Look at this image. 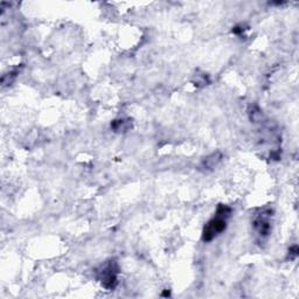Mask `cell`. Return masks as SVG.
Masks as SVG:
<instances>
[{
    "mask_svg": "<svg viewBox=\"0 0 299 299\" xmlns=\"http://www.w3.org/2000/svg\"><path fill=\"white\" fill-rule=\"evenodd\" d=\"M221 160L220 154H213L210 157L206 158L204 160V166L206 168H214L215 166L218 164V162Z\"/></svg>",
    "mask_w": 299,
    "mask_h": 299,
    "instance_id": "4",
    "label": "cell"
},
{
    "mask_svg": "<svg viewBox=\"0 0 299 299\" xmlns=\"http://www.w3.org/2000/svg\"><path fill=\"white\" fill-rule=\"evenodd\" d=\"M118 266L114 260H110L103 266V269L100 272V280L102 282L103 286L106 288H114L117 285V274H118Z\"/></svg>",
    "mask_w": 299,
    "mask_h": 299,
    "instance_id": "2",
    "label": "cell"
},
{
    "mask_svg": "<svg viewBox=\"0 0 299 299\" xmlns=\"http://www.w3.org/2000/svg\"><path fill=\"white\" fill-rule=\"evenodd\" d=\"M232 210L227 206H221L218 208L215 218L206 224L202 232V240L204 242H210L218 234H221L227 227V218L230 215Z\"/></svg>",
    "mask_w": 299,
    "mask_h": 299,
    "instance_id": "1",
    "label": "cell"
},
{
    "mask_svg": "<svg viewBox=\"0 0 299 299\" xmlns=\"http://www.w3.org/2000/svg\"><path fill=\"white\" fill-rule=\"evenodd\" d=\"M270 214H271L270 210L268 212V213L264 212V213L260 214V216L256 218L255 222H254V226H255L257 232H258V235L262 236V238H266L270 232V229H271L270 222H269Z\"/></svg>",
    "mask_w": 299,
    "mask_h": 299,
    "instance_id": "3",
    "label": "cell"
},
{
    "mask_svg": "<svg viewBox=\"0 0 299 299\" xmlns=\"http://www.w3.org/2000/svg\"><path fill=\"white\" fill-rule=\"evenodd\" d=\"M130 126H131V122L130 120H114V123L111 124V128H112L114 130H116L117 132L126 131Z\"/></svg>",
    "mask_w": 299,
    "mask_h": 299,
    "instance_id": "5",
    "label": "cell"
}]
</instances>
